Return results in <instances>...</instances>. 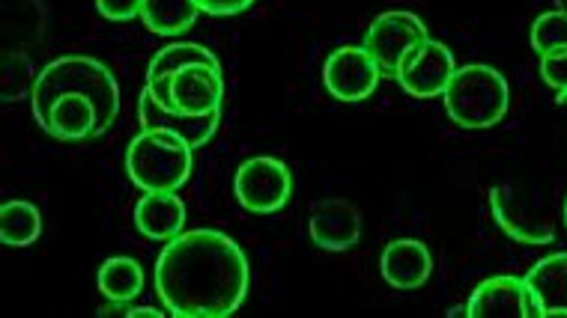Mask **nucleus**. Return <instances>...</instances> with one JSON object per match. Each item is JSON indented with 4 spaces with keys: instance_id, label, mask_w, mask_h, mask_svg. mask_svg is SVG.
Listing matches in <instances>:
<instances>
[{
    "instance_id": "24",
    "label": "nucleus",
    "mask_w": 567,
    "mask_h": 318,
    "mask_svg": "<svg viewBox=\"0 0 567 318\" xmlns=\"http://www.w3.org/2000/svg\"><path fill=\"white\" fill-rule=\"evenodd\" d=\"M540 77H544V84L556 89V93L567 89V49L549 51V54L540 57Z\"/></svg>"
},
{
    "instance_id": "6",
    "label": "nucleus",
    "mask_w": 567,
    "mask_h": 318,
    "mask_svg": "<svg viewBox=\"0 0 567 318\" xmlns=\"http://www.w3.org/2000/svg\"><path fill=\"white\" fill-rule=\"evenodd\" d=\"M382 75L385 72L364 45H341L329 54L323 66V84L329 96L347 102V105L371 98L380 87Z\"/></svg>"
},
{
    "instance_id": "1",
    "label": "nucleus",
    "mask_w": 567,
    "mask_h": 318,
    "mask_svg": "<svg viewBox=\"0 0 567 318\" xmlns=\"http://www.w3.org/2000/svg\"><path fill=\"white\" fill-rule=\"evenodd\" d=\"M243 247L218 230L179 232L156 262V292L176 318H227L248 295Z\"/></svg>"
},
{
    "instance_id": "29",
    "label": "nucleus",
    "mask_w": 567,
    "mask_h": 318,
    "mask_svg": "<svg viewBox=\"0 0 567 318\" xmlns=\"http://www.w3.org/2000/svg\"><path fill=\"white\" fill-rule=\"evenodd\" d=\"M556 3H558V10L567 12V0H556Z\"/></svg>"
},
{
    "instance_id": "23",
    "label": "nucleus",
    "mask_w": 567,
    "mask_h": 318,
    "mask_svg": "<svg viewBox=\"0 0 567 318\" xmlns=\"http://www.w3.org/2000/svg\"><path fill=\"white\" fill-rule=\"evenodd\" d=\"M28 84L30 87L37 84L28 54L24 51H7L3 54V102H16V98L24 96Z\"/></svg>"
},
{
    "instance_id": "19",
    "label": "nucleus",
    "mask_w": 567,
    "mask_h": 318,
    "mask_svg": "<svg viewBox=\"0 0 567 318\" xmlns=\"http://www.w3.org/2000/svg\"><path fill=\"white\" fill-rule=\"evenodd\" d=\"M99 289L111 304H128L144 292V271L128 256H111L99 268Z\"/></svg>"
},
{
    "instance_id": "30",
    "label": "nucleus",
    "mask_w": 567,
    "mask_h": 318,
    "mask_svg": "<svg viewBox=\"0 0 567 318\" xmlns=\"http://www.w3.org/2000/svg\"><path fill=\"white\" fill-rule=\"evenodd\" d=\"M561 218H565V226H567V200H565V212H561Z\"/></svg>"
},
{
    "instance_id": "3",
    "label": "nucleus",
    "mask_w": 567,
    "mask_h": 318,
    "mask_svg": "<svg viewBox=\"0 0 567 318\" xmlns=\"http://www.w3.org/2000/svg\"><path fill=\"white\" fill-rule=\"evenodd\" d=\"M508 81L499 68L487 63H472V66L457 68L451 75L449 87L442 93L445 110L451 123L470 131L499 126L508 114Z\"/></svg>"
},
{
    "instance_id": "8",
    "label": "nucleus",
    "mask_w": 567,
    "mask_h": 318,
    "mask_svg": "<svg viewBox=\"0 0 567 318\" xmlns=\"http://www.w3.org/2000/svg\"><path fill=\"white\" fill-rule=\"evenodd\" d=\"M489 209L493 218L502 230L508 232L514 242L523 244H553L556 242V226L547 218V212H540L538 205H532L517 193L514 184H496L489 191Z\"/></svg>"
},
{
    "instance_id": "21",
    "label": "nucleus",
    "mask_w": 567,
    "mask_h": 318,
    "mask_svg": "<svg viewBox=\"0 0 567 318\" xmlns=\"http://www.w3.org/2000/svg\"><path fill=\"white\" fill-rule=\"evenodd\" d=\"M192 63H206V66H216L221 68L218 57L204 45H195V42H174V45H167L156 54V57L150 60L147 77H158V75H174L179 68L192 66Z\"/></svg>"
},
{
    "instance_id": "4",
    "label": "nucleus",
    "mask_w": 567,
    "mask_h": 318,
    "mask_svg": "<svg viewBox=\"0 0 567 318\" xmlns=\"http://www.w3.org/2000/svg\"><path fill=\"white\" fill-rule=\"evenodd\" d=\"M192 146L174 131L144 128L128 144L126 170L128 179L144 193L150 191H179L192 176Z\"/></svg>"
},
{
    "instance_id": "22",
    "label": "nucleus",
    "mask_w": 567,
    "mask_h": 318,
    "mask_svg": "<svg viewBox=\"0 0 567 318\" xmlns=\"http://www.w3.org/2000/svg\"><path fill=\"white\" fill-rule=\"evenodd\" d=\"M532 49L538 51L540 57L549 51L567 49V12L553 10L544 12L532 24Z\"/></svg>"
},
{
    "instance_id": "11",
    "label": "nucleus",
    "mask_w": 567,
    "mask_h": 318,
    "mask_svg": "<svg viewBox=\"0 0 567 318\" xmlns=\"http://www.w3.org/2000/svg\"><path fill=\"white\" fill-rule=\"evenodd\" d=\"M362 239V212L359 205L341 197L320 200L311 212V242L323 251L341 253L355 247Z\"/></svg>"
},
{
    "instance_id": "20",
    "label": "nucleus",
    "mask_w": 567,
    "mask_h": 318,
    "mask_svg": "<svg viewBox=\"0 0 567 318\" xmlns=\"http://www.w3.org/2000/svg\"><path fill=\"white\" fill-rule=\"evenodd\" d=\"M42 212L28 200H10L0 209V242L10 247H30L40 242Z\"/></svg>"
},
{
    "instance_id": "28",
    "label": "nucleus",
    "mask_w": 567,
    "mask_h": 318,
    "mask_svg": "<svg viewBox=\"0 0 567 318\" xmlns=\"http://www.w3.org/2000/svg\"><path fill=\"white\" fill-rule=\"evenodd\" d=\"M556 105H558V107H565V110H567V89H561V93H558V96H556Z\"/></svg>"
},
{
    "instance_id": "16",
    "label": "nucleus",
    "mask_w": 567,
    "mask_h": 318,
    "mask_svg": "<svg viewBox=\"0 0 567 318\" xmlns=\"http://www.w3.org/2000/svg\"><path fill=\"white\" fill-rule=\"evenodd\" d=\"M42 131H49L58 140H69V144H79V140H90V137L102 135V123H99L96 105L87 96L79 93H66L60 96L49 110V123Z\"/></svg>"
},
{
    "instance_id": "13",
    "label": "nucleus",
    "mask_w": 567,
    "mask_h": 318,
    "mask_svg": "<svg viewBox=\"0 0 567 318\" xmlns=\"http://www.w3.org/2000/svg\"><path fill=\"white\" fill-rule=\"evenodd\" d=\"M137 123L141 128H162V131H174L186 140L192 149H200L206 146L218 131V123H221V110H213V114L204 116H188V114H174V110H167L153 98L147 87L144 93L137 96Z\"/></svg>"
},
{
    "instance_id": "12",
    "label": "nucleus",
    "mask_w": 567,
    "mask_h": 318,
    "mask_svg": "<svg viewBox=\"0 0 567 318\" xmlns=\"http://www.w3.org/2000/svg\"><path fill=\"white\" fill-rule=\"evenodd\" d=\"M454 72L457 66H454V54L449 51V45L436 42V39H424L421 54L398 75V84L412 98H436L445 93Z\"/></svg>"
},
{
    "instance_id": "5",
    "label": "nucleus",
    "mask_w": 567,
    "mask_h": 318,
    "mask_svg": "<svg viewBox=\"0 0 567 318\" xmlns=\"http://www.w3.org/2000/svg\"><path fill=\"white\" fill-rule=\"evenodd\" d=\"M234 193L245 212L275 214L290 203L293 176H290L287 165L278 161V158H269V155L248 158V161L239 165V170H236Z\"/></svg>"
},
{
    "instance_id": "27",
    "label": "nucleus",
    "mask_w": 567,
    "mask_h": 318,
    "mask_svg": "<svg viewBox=\"0 0 567 318\" xmlns=\"http://www.w3.org/2000/svg\"><path fill=\"white\" fill-rule=\"evenodd\" d=\"M123 316H126V318H162L165 312H162V309H156V307H128Z\"/></svg>"
},
{
    "instance_id": "10",
    "label": "nucleus",
    "mask_w": 567,
    "mask_h": 318,
    "mask_svg": "<svg viewBox=\"0 0 567 318\" xmlns=\"http://www.w3.org/2000/svg\"><path fill=\"white\" fill-rule=\"evenodd\" d=\"M171 98H174V114L204 116L221 110L225 98V77L221 68L192 63L171 75Z\"/></svg>"
},
{
    "instance_id": "9",
    "label": "nucleus",
    "mask_w": 567,
    "mask_h": 318,
    "mask_svg": "<svg viewBox=\"0 0 567 318\" xmlns=\"http://www.w3.org/2000/svg\"><path fill=\"white\" fill-rule=\"evenodd\" d=\"M466 316L470 318H535L538 307L532 300V292L526 286V277H511L499 274L489 280L478 283L466 300Z\"/></svg>"
},
{
    "instance_id": "17",
    "label": "nucleus",
    "mask_w": 567,
    "mask_h": 318,
    "mask_svg": "<svg viewBox=\"0 0 567 318\" xmlns=\"http://www.w3.org/2000/svg\"><path fill=\"white\" fill-rule=\"evenodd\" d=\"M526 286L540 316H567V253H553L532 265Z\"/></svg>"
},
{
    "instance_id": "14",
    "label": "nucleus",
    "mask_w": 567,
    "mask_h": 318,
    "mask_svg": "<svg viewBox=\"0 0 567 318\" xmlns=\"http://www.w3.org/2000/svg\"><path fill=\"white\" fill-rule=\"evenodd\" d=\"M382 280L389 283L392 289L415 292L424 283L431 280L433 274V256L424 247V242L415 239H398L392 242L380 256Z\"/></svg>"
},
{
    "instance_id": "7",
    "label": "nucleus",
    "mask_w": 567,
    "mask_h": 318,
    "mask_svg": "<svg viewBox=\"0 0 567 318\" xmlns=\"http://www.w3.org/2000/svg\"><path fill=\"white\" fill-rule=\"evenodd\" d=\"M427 28L424 21L415 15V12L392 10L382 12L371 21V28L364 33V49L371 51V57L380 63V68L385 75H398V63L406 54V49H412L415 42L427 39Z\"/></svg>"
},
{
    "instance_id": "25",
    "label": "nucleus",
    "mask_w": 567,
    "mask_h": 318,
    "mask_svg": "<svg viewBox=\"0 0 567 318\" xmlns=\"http://www.w3.org/2000/svg\"><path fill=\"white\" fill-rule=\"evenodd\" d=\"M144 0H96V10L109 21H132L141 15Z\"/></svg>"
},
{
    "instance_id": "18",
    "label": "nucleus",
    "mask_w": 567,
    "mask_h": 318,
    "mask_svg": "<svg viewBox=\"0 0 567 318\" xmlns=\"http://www.w3.org/2000/svg\"><path fill=\"white\" fill-rule=\"evenodd\" d=\"M200 7L197 0H144L141 7V21L150 33L158 36H179L195 28Z\"/></svg>"
},
{
    "instance_id": "26",
    "label": "nucleus",
    "mask_w": 567,
    "mask_h": 318,
    "mask_svg": "<svg viewBox=\"0 0 567 318\" xmlns=\"http://www.w3.org/2000/svg\"><path fill=\"white\" fill-rule=\"evenodd\" d=\"M251 3H257V0H197V7L206 15H239Z\"/></svg>"
},
{
    "instance_id": "15",
    "label": "nucleus",
    "mask_w": 567,
    "mask_h": 318,
    "mask_svg": "<svg viewBox=\"0 0 567 318\" xmlns=\"http://www.w3.org/2000/svg\"><path fill=\"white\" fill-rule=\"evenodd\" d=\"M135 226L153 242H171L186 226V203L176 191H150L135 205Z\"/></svg>"
},
{
    "instance_id": "2",
    "label": "nucleus",
    "mask_w": 567,
    "mask_h": 318,
    "mask_svg": "<svg viewBox=\"0 0 567 318\" xmlns=\"http://www.w3.org/2000/svg\"><path fill=\"white\" fill-rule=\"evenodd\" d=\"M66 93L87 96L96 105L102 131H109L111 123L117 119L120 84L114 72L102 60L84 57V54H69V57H58L42 72H37V84L30 89V102H33V116H37V123L42 128L49 123L51 105L60 96H66Z\"/></svg>"
}]
</instances>
